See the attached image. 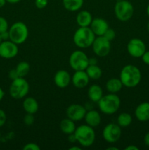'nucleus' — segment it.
I'll use <instances>...</instances> for the list:
<instances>
[{
	"instance_id": "obj_1",
	"label": "nucleus",
	"mask_w": 149,
	"mask_h": 150,
	"mask_svg": "<svg viewBox=\"0 0 149 150\" xmlns=\"http://www.w3.org/2000/svg\"><path fill=\"white\" fill-rule=\"evenodd\" d=\"M119 79L124 86L127 88H134L141 81L142 74L140 69L137 66L127 64L121 69Z\"/></svg>"
},
{
	"instance_id": "obj_2",
	"label": "nucleus",
	"mask_w": 149,
	"mask_h": 150,
	"mask_svg": "<svg viewBox=\"0 0 149 150\" xmlns=\"http://www.w3.org/2000/svg\"><path fill=\"white\" fill-rule=\"evenodd\" d=\"M97 103L101 112L107 115H112L119 109L121 99L117 94L109 93L103 95Z\"/></svg>"
},
{
	"instance_id": "obj_3",
	"label": "nucleus",
	"mask_w": 149,
	"mask_h": 150,
	"mask_svg": "<svg viewBox=\"0 0 149 150\" xmlns=\"http://www.w3.org/2000/svg\"><path fill=\"white\" fill-rule=\"evenodd\" d=\"M74 133L77 142L83 147H89L94 143L96 139L95 131L93 127L88 125H81L77 127Z\"/></svg>"
},
{
	"instance_id": "obj_4",
	"label": "nucleus",
	"mask_w": 149,
	"mask_h": 150,
	"mask_svg": "<svg viewBox=\"0 0 149 150\" xmlns=\"http://www.w3.org/2000/svg\"><path fill=\"white\" fill-rule=\"evenodd\" d=\"M96 38V35L91 29L88 27H79L73 35V41L76 46L78 48H87L92 45Z\"/></svg>"
},
{
	"instance_id": "obj_5",
	"label": "nucleus",
	"mask_w": 149,
	"mask_h": 150,
	"mask_svg": "<svg viewBox=\"0 0 149 150\" xmlns=\"http://www.w3.org/2000/svg\"><path fill=\"white\" fill-rule=\"evenodd\" d=\"M10 40L17 45L25 42L29 37V29L22 21H17L11 25L8 29Z\"/></svg>"
},
{
	"instance_id": "obj_6",
	"label": "nucleus",
	"mask_w": 149,
	"mask_h": 150,
	"mask_svg": "<svg viewBox=\"0 0 149 150\" xmlns=\"http://www.w3.org/2000/svg\"><path fill=\"white\" fill-rule=\"evenodd\" d=\"M29 92V83L25 79V78L19 77L12 81L9 88V92L13 99H23L26 98Z\"/></svg>"
},
{
	"instance_id": "obj_7",
	"label": "nucleus",
	"mask_w": 149,
	"mask_h": 150,
	"mask_svg": "<svg viewBox=\"0 0 149 150\" xmlns=\"http://www.w3.org/2000/svg\"><path fill=\"white\" fill-rule=\"evenodd\" d=\"M115 17L120 21L126 22L131 18L134 14V7L130 1L121 0L116 1L114 7Z\"/></svg>"
},
{
	"instance_id": "obj_8",
	"label": "nucleus",
	"mask_w": 149,
	"mask_h": 150,
	"mask_svg": "<svg viewBox=\"0 0 149 150\" xmlns=\"http://www.w3.org/2000/svg\"><path fill=\"white\" fill-rule=\"evenodd\" d=\"M69 64L74 71L86 70L89 66V57L83 51H74L70 55Z\"/></svg>"
},
{
	"instance_id": "obj_9",
	"label": "nucleus",
	"mask_w": 149,
	"mask_h": 150,
	"mask_svg": "<svg viewBox=\"0 0 149 150\" xmlns=\"http://www.w3.org/2000/svg\"><path fill=\"white\" fill-rule=\"evenodd\" d=\"M121 133V127L118 124L109 123L102 130V137L108 143L113 144L119 140Z\"/></svg>"
},
{
	"instance_id": "obj_10",
	"label": "nucleus",
	"mask_w": 149,
	"mask_h": 150,
	"mask_svg": "<svg viewBox=\"0 0 149 150\" xmlns=\"http://www.w3.org/2000/svg\"><path fill=\"white\" fill-rule=\"evenodd\" d=\"M93 53L99 57H105L109 54L111 44L109 40L103 36H97L91 45Z\"/></svg>"
},
{
	"instance_id": "obj_11",
	"label": "nucleus",
	"mask_w": 149,
	"mask_h": 150,
	"mask_svg": "<svg viewBox=\"0 0 149 150\" xmlns=\"http://www.w3.org/2000/svg\"><path fill=\"white\" fill-rule=\"evenodd\" d=\"M127 49L129 54L134 58H141L145 52L146 46L145 42L139 38H132L128 42Z\"/></svg>"
},
{
	"instance_id": "obj_12",
	"label": "nucleus",
	"mask_w": 149,
	"mask_h": 150,
	"mask_svg": "<svg viewBox=\"0 0 149 150\" xmlns=\"http://www.w3.org/2000/svg\"><path fill=\"white\" fill-rule=\"evenodd\" d=\"M18 54V46L10 40L2 41L0 44V57L5 59L15 58Z\"/></svg>"
},
{
	"instance_id": "obj_13",
	"label": "nucleus",
	"mask_w": 149,
	"mask_h": 150,
	"mask_svg": "<svg viewBox=\"0 0 149 150\" xmlns=\"http://www.w3.org/2000/svg\"><path fill=\"white\" fill-rule=\"evenodd\" d=\"M86 112V108L83 105L77 103L69 105L66 110L67 118L73 120L74 122H79L83 120Z\"/></svg>"
},
{
	"instance_id": "obj_14",
	"label": "nucleus",
	"mask_w": 149,
	"mask_h": 150,
	"mask_svg": "<svg viewBox=\"0 0 149 150\" xmlns=\"http://www.w3.org/2000/svg\"><path fill=\"white\" fill-rule=\"evenodd\" d=\"M54 83L60 89L67 88L72 82V76L65 70H59L55 73L53 78Z\"/></svg>"
},
{
	"instance_id": "obj_15",
	"label": "nucleus",
	"mask_w": 149,
	"mask_h": 150,
	"mask_svg": "<svg viewBox=\"0 0 149 150\" xmlns=\"http://www.w3.org/2000/svg\"><path fill=\"white\" fill-rule=\"evenodd\" d=\"M89 81L90 79L86 70H77L74 72L72 76V83L74 87L77 89H83L86 87L89 84Z\"/></svg>"
},
{
	"instance_id": "obj_16",
	"label": "nucleus",
	"mask_w": 149,
	"mask_h": 150,
	"mask_svg": "<svg viewBox=\"0 0 149 150\" xmlns=\"http://www.w3.org/2000/svg\"><path fill=\"white\" fill-rule=\"evenodd\" d=\"M89 27L91 28L96 37L103 36L105 32L109 28V24L106 20L102 18H93Z\"/></svg>"
},
{
	"instance_id": "obj_17",
	"label": "nucleus",
	"mask_w": 149,
	"mask_h": 150,
	"mask_svg": "<svg viewBox=\"0 0 149 150\" xmlns=\"http://www.w3.org/2000/svg\"><path fill=\"white\" fill-rule=\"evenodd\" d=\"M134 115L138 121L143 122L149 121V103L143 102L139 104L135 108Z\"/></svg>"
},
{
	"instance_id": "obj_18",
	"label": "nucleus",
	"mask_w": 149,
	"mask_h": 150,
	"mask_svg": "<svg viewBox=\"0 0 149 150\" xmlns=\"http://www.w3.org/2000/svg\"><path fill=\"white\" fill-rule=\"evenodd\" d=\"M83 120L86 122V124L92 127H96L100 125L102 121V117L100 114L96 110H90L87 111Z\"/></svg>"
},
{
	"instance_id": "obj_19",
	"label": "nucleus",
	"mask_w": 149,
	"mask_h": 150,
	"mask_svg": "<svg viewBox=\"0 0 149 150\" xmlns=\"http://www.w3.org/2000/svg\"><path fill=\"white\" fill-rule=\"evenodd\" d=\"M93 20V17L90 12L87 10H80L77 15L76 21L80 27H88L90 26Z\"/></svg>"
},
{
	"instance_id": "obj_20",
	"label": "nucleus",
	"mask_w": 149,
	"mask_h": 150,
	"mask_svg": "<svg viewBox=\"0 0 149 150\" xmlns=\"http://www.w3.org/2000/svg\"><path fill=\"white\" fill-rule=\"evenodd\" d=\"M23 108L27 114H34L39 110V103L37 100L32 97H27L23 100Z\"/></svg>"
},
{
	"instance_id": "obj_21",
	"label": "nucleus",
	"mask_w": 149,
	"mask_h": 150,
	"mask_svg": "<svg viewBox=\"0 0 149 150\" xmlns=\"http://www.w3.org/2000/svg\"><path fill=\"white\" fill-rule=\"evenodd\" d=\"M103 96L102 88L98 84H92L88 89V97L93 103H98Z\"/></svg>"
},
{
	"instance_id": "obj_22",
	"label": "nucleus",
	"mask_w": 149,
	"mask_h": 150,
	"mask_svg": "<svg viewBox=\"0 0 149 150\" xmlns=\"http://www.w3.org/2000/svg\"><path fill=\"white\" fill-rule=\"evenodd\" d=\"M124 85L120 79L112 78L109 79L106 83V89L109 93L117 94L121 90Z\"/></svg>"
},
{
	"instance_id": "obj_23",
	"label": "nucleus",
	"mask_w": 149,
	"mask_h": 150,
	"mask_svg": "<svg viewBox=\"0 0 149 150\" xmlns=\"http://www.w3.org/2000/svg\"><path fill=\"white\" fill-rule=\"evenodd\" d=\"M75 122L69 118L64 119L60 122V130L63 133L66 135H70L74 133L76 130Z\"/></svg>"
},
{
	"instance_id": "obj_24",
	"label": "nucleus",
	"mask_w": 149,
	"mask_h": 150,
	"mask_svg": "<svg viewBox=\"0 0 149 150\" xmlns=\"http://www.w3.org/2000/svg\"><path fill=\"white\" fill-rule=\"evenodd\" d=\"M63 6L67 10L76 12L82 8L84 0H62Z\"/></svg>"
},
{
	"instance_id": "obj_25",
	"label": "nucleus",
	"mask_w": 149,
	"mask_h": 150,
	"mask_svg": "<svg viewBox=\"0 0 149 150\" xmlns=\"http://www.w3.org/2000/svg\"><path fill=\"white\" fill-rule=\"evenodd\" d=\"M86 72L89 76V79L92 80H98L102 77V70L97 64L89 65L86 69Z\"/></svg>"
},
{
	"instance_id": "obj_26",
	"label": "nucleus",
	"mask_w": 149,
	"mask_h": 150,
	"mask_svg": "<svg viewBox=\"0 0 149 150\" xmlns=\"http://www.w3.org/2000/svg\"><path fill=\"white\" fill-rule=\"evenodd\" d=\"M132 122V117L131 114L127 112L121 113L117 118V124L121 127H127Z\"/></svg>"
},
{
	"instance_id": "obj_27",
	"label": "nucleus",
	"mask_w": 149,
	"mask_h": 150,
	"mask_svg": "<svg viewBox=\"0 0 149 150\" xmlns=\"http://www.w3.org/2000/svg\"><path fill=\"white\" fill-rule=\"evenodd\" d=\"M15 70L19 77L25 78V76L29 74V70H30V64L26 61L20 62L16 66Z\"/></svg>"
},
{
	"instance_id": "obj_28",
	"label": "nucleus",
	"mask_w": 149,
	"mask_h": 150,
	"mask_svg": "<svg viewBox=\"0 0 149 150\" xmlns=\"http://www.w3.org/2000/svg\"><path fill=\"white\" fill-rule=\"evenodd\" d=\"M115 36H116V34L114 29H111V28H108V30L105 32V34L103 35L104 38H106L108 40H109L110 42H111L112 40H113L115 39Z\"/></svg>"
},
{
	"instance_id": "obj_29",
	"label": "nucleus",
	"mask_w": 149,
	"mask_h": 150,
	"mask_svg": "<svg viewBox=\"0 0 149 150\" xmlns=\"http://www.w3.org/2000/svg\"><path fill=\"white\" fill-rule=\"evenodd\" d=\"M9 29V24L7 19L4 17L0 16V33L5 32Z\"/></svg>"
},
{
	"instance_id": "obj_30",
	"label": "nucleus",
	"mask_w": 149,
	"mask_h": 150,
	"mask_svg": "<svg viewBox=\"0 0 149 150\" xmlns=\"http://www.w3.org/2000/svg\"><path fill=\"white\" fill-rule=\"evenodd\" d=\"M23 122L27 126H30L32 124H34V114H27L26 113L24 118H23Z\"/></svg>"
},
{
	"instance_id": "obj_31",
	"label": "nucleus",
	"mask_w": 149,
	"mask_h": 150,
	"mask_svg": "<svg viewBox=\"0 0 149 150\" xmlns=\"http://www.w3.org/2000/svg\"><path fill=\"white\" fill-rule=\"evenodd\" d=\"M23 150H39L40 147L38 144L35 143H28L26 144H25V146L23 147Z\"/></svg>"
},
{
	"instance_id": "obj_32",
	"label": "nucleus",
	"mask_w": 149,
	"mask_h": 150,
	"mask_svg": "<svg viewBox=\"0 0 149 150\" xmlns=\"http://www.w3.org/2000/svg\"><path fill=\"white\" fill-rule=\"evenodd\" d=\"M34 3L37 8L41 10V9L45 8L48 5V0H35Z\"/></svg>"
},
{
	"instance_id": "obj_33",
	"label": "nucleus",
	"mask_w": 149,
	"mask_h": 150,
	"mask_svg": "<svg viewBox=\"0 0 149 150\" xmlns=\"http://www.w3.org/2000/svg\"><path fill=\"white\" fill-rule=\"evenodd\" d=\"M7 122V114L4 110L0 108V127H3Z\"/></svg>"
},
{
	"instance_id": "obj_34",
	"label": "nucleus",
	"mask_w": 149,
	"mask_h": 150,
	"mask_svg": "<svg viewBox=\"0 0 149 150\" xmlns=\"http://www.w3.org/2000/svg\"><path fill=\"white\" fill-rule=\"evenodd\" d=\"M8 77H9V79H10L11 81L15 80V79L19 78V76H18V74L17 71H16L15 68L12 69V70H10V71H9Z\"/></svg>"
},
{
	"instance_id": "obj_35",
	"label": "nucleus",
	"mask_w": 149,
	"mask_h": 150,
	"mask_svg": "<svg viewBox=\"0 0 149 150\" xmlns=\"http://www.w3.org/2000/svg\"><path fill=\"white\" fill-rule=\"evenodd\" d=\"M141 58L145 64L149 65V51H145V52L143 54Z\"/></svg>"
},
{
	"instance_id": "obj_36",
	"label": "nucleus",
	"mask_w": 149,
	"mask_h": 150,
	"mask_svg": "<svg viewBox=\"0 0 149 150\" xmlns=\"http://www.w3.org/2000/svg\"><path fill=\"white\" fill-rule=\"evenodd\" d=\"M1 37V39H2L3 41L4 40H10V34H9L8 30L5 31V32H3L1 33H0Z\"/></svg>"
},
{
	"instance_id": "obj_37",
	"label": "nucleus",
	"mask_w": 149,
	"mask_h": 150,
	"mask_svg": "<svg viewBox=\"0 0 149 150\" xmlns=\"http://www.w3.org/2000/svg\"><path fill=\"white\" fill-rule=\"evenodd\" d=\"M68 141L71 143H74V142H77V139H76L75 136H74V133H72V134L68 135Z\"/></svg>"
},
{
	"instance_id": "obj_38",
	"label": "nucleus",
	"mask_w": 149,
	"mask_h": 150,
	"mask_svg": "<svg viewBox=\"0 0 149 150\" xmlns=\"http://www.w3.org/2000/svg\"><path fill=\"white\" fill-rule=\"evenodd\" d=\"M97 59L96 58H89V65L97 64Z\"/></svg>"
},
{
	"instance_id": "obj_39",
	"label": "nucleus",
	"mask_w": 149,
	"mask_h": 150,
	"mask_svg": "<svg viewBox=\"0 0 149 150\" xmlns=\"http://www.w3.org/2000/svg\"><path fill=\"white\" fill-rule=\"evenodd\" d=\"M144 143L145 144L149 147V132H148L144 136Z\"/></svg>"
},
{
	"instance_id": "obj_40",
	"label": "nucleus",
	"mask_w": 149,
	"mask_h": 150,
	"mask_svg": "<svg viewBox=\"0 0 149 150\" xmlns=\"http://www.w3.org/2000/svg\"><path fill=\"white\" fill-rule=\"evenodd\" d=\"M125 150H138L139 148L137 147V146H136L135 145H129V146H127V147H125Z\"/></svg>"
},
{
	"instance_id": "obj_41",
	"label": "nucleus",
	"mask_w": 149,
	"mask_h": 150,
	"mask_svg": "<svg viewBox=\"0 0 149 150\" xmlns=\"http://www.w3.org/2000/svg\"><path fill=\"white\" fill-rule=\"evenodd\" d=\"M6 1H7V3H10V4H17V3L20 2L21 0H6Z\"/></svg>"
},
{
	"instance_id": "obj_42",
	"label": "nucleus",
	"mask_w": 149,
	"mask_h": 150,
	"mask_svg": "<svg viewBox=\"0 0 149 150\" xmlns=\"http://www.w3.org/2000/svg\"><path fill=\"white\" fill-rule=\"evenodd\" d=\"M4 97V92L1 87H0V101L2 100V99Z\"/></svg>"
},
{
	"instance_id": "obj_43",
	"label": "nucleus",
	"mask_w": 149,
	"mask_h": 150,
	"mask_svg": "<svg viewBox=\"0 0 149 150\" xmlns=\"http://www.w3.org/2000/svg\"><path fill=\"white\" fill-rule=\"evenodd\" d=\"M70 150H81V148L80 146H71V147L69 148Z\"/></svg>"
},
{
	"instance_id": "obj_44",
	"label": "nucleus",
	"mask_w": 149,
	"mask_h": 150,
	"mask_svg": "<svg viewBox=\"0 0 149 150\" xmlns=\"http://www.w3.org/2000/svg\"><path fill=\"white\" fill-rule=\"evenodd\" d=\"M6 3H7V1H6V0H0V8L4 7L6 4Z\"/></svg>"
},
{
	"instance_id": "obj_45",
	"label": "nucleus",
	"mask_w": 149,
	"mask_h": 150,
	"mask_svg": "<svg viewBox=\"0 0 149 150\" xmlns=\"http://www.w3.org/2000/svg\"><path fill=\"white\" fill-rule=\"evenodd\" d=\"M107 150H118V148L115 147V146H109L106 149Z\"/></svg>"
},
{
	"instance_id": "obj_46",
	"label": "nucleus",
	"mask_w": 149,
	"mask_h": 150,
	"mask_svg": "<svg viewBox=\"0 0 149 150\" xmlns=\"http://www.w3.org/2000/svg\"><path fill=\"white\" fill-rule=\"evenodd\" d=\"M146 13H147L148 16L149 17V4H148V5L147 6V8H146Z\"/></svg>"
},
{
	"instance_id": "obj_47",
	"label": "nucleus",
	"mask_w": 149,
	"mask_h": 150,
	"mask_svg": "<svg viewBox=\"0 0 149 150\" xmlns=\"http://www.w3.org/2000/svg\"><path fill=\"white\" fill-rule=\"evenodd\" d=\"M147 29H148V32H149V21L147 23Z\"/></svg>"
},
{
	"instance_id": "obj_48",
	"label": "nucleus",
	"mask_w": 149,
	"mask_h": 150,
	"mask_svg": "<svg viewBox=\"0 0 149 150\" xmlns=\"http://www.w3.org/2000/svg\"><path fill=\"white\" fill-rule=\"evenodd\" d=\"M2 39H1V35H0V44H1V42H2Z\"/></svg>"
},
{
	"instance_id": "obj_49",
	"label": "nucleus",
	"mask_w": 149,
	"mask_h": 150,
	"mask_svg": "<svg viewBox=\"0 0 149 150\" xmlns=\"http://www.w3.org/2000/svg\"><path fill=\"white\" fill-rule=\"evenodd\" d=\"M0 139H1V132H0Z\"/></svg>"
},
{
	"instance_id": "obj_50",
	"label": "nucleus",
	"mask_w": 149,
	"mask_h": 150,
	"mask_svg": "<svg viewBox=\"0 0 149 150\" xmlns=\"http://www.w3.org/2000/svg\"><path fill=\"white\" fill-rule=\"evenodd\" d=\"M121 1V0H116V1Z\"/></svg>"
}]
</instances>
